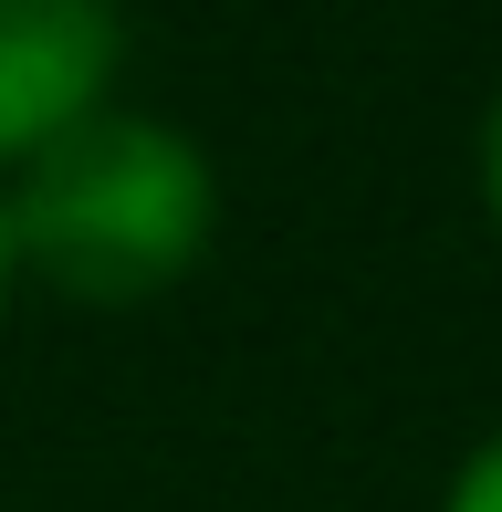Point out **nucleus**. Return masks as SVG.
<instances>
[{"instance_id":"f257e3e1","label":"nucleus","mask_w":502,"mask_h":512,"mask_svg":"<svg viewBox=\"0 0 502 512\" xmlns=\"http://www.w3.org/2000/svg\"><path fill=\"white\" fill-rule=\"evenodd\" d=\"M0 220H11V272L32 262L74 304H147L199 272L220 230V189L199 136L105 105L21 157V189H0Z\"/></svg>"},{"instance_id":"f03ea898","label":"nucleus","mask_w":502,"mask_h":512,"mask_svg":"<svg viewBox=\"0 0 502 512\" xmlns=\"http://www.w3.org/2000/svg\"><path fill=\"white\" fill-rule=\"evenodd\" d=\"M116 53V0H0V157H32L63 126L105 115Z\"/></svg>"},{"instance_id":"7ed1b4c3","label":"nucleus","mask_w":502,"mask_h":512,"mask_svg":"<svg viewBox=\"0 0 502 512\" xmlns=\"http://www.w3.org/2000/svg\"><path fill=\"white\" fill-rule=\"evenodd\" d=\"M440 512H502V429H492L482 450L461 460V481L440 492Z\"/></svg>"},{"instance_id":"20e7f679","label":"nucleus","mask_w":502,"mask_h":512,"mask_svg":"<svg viewBox=\"0 0 502 512\" xmlns=\"http://www.w3.org/2000/svg\"><path fill=\"white\" fill-rule=\"evenodd\" d=\"M482 199H492V230H502V84L482 105Z\"/></svg>"},{"instance_id":"39448f33","label":"nucleus","mask_w":502,"mask_h":512,"mask_svg":"<svg viewBox=\"0 0 502 512\" xmlns=\"http://www.w3.org/2000/svg\"><path fill=\"white\" fill-rule=\"evenodd\" d=\"M0 304H11V220H0Z\"/></svg>"}]
</instances>
